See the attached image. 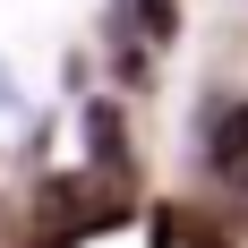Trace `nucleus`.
I'll list each match as a JSON object with an SVG mask.
<instances>
[{"label": "nucleus", "instance_id": "obj_2", "mask_svg": "<svg viewBox=\"0 0 248 248\" xmlns=\"http://www.w3.org/2000/svg\"><path fill=\"white\" fill-rule=\"evenodd\" d=\"M26 128H34V111H26L17 77H9V60H0V137H26Z\"/></svg>", "mask_w": 248, "mask_h": 248}, {"label": "nucleus", "instance_id": "obj_1", "mask_svg": "<svg viewBox=\"0 0 248 248\" xmlns=\"http://www.w3.org/2000/svg\"><path fill=\"white\" fill-rule=\"evenodd\" d=\"M214 163H223V171H240V163H248V103H240V111H223V128H214Z\"/></svg>", "mask_w": 248, "mask_h": 248}, {"label": "nucleus", "instance_id": "obj_3", "mask_svg": "<svg viewBox=\"0 0 248 248\" xmlns=\"http://www.w3.org/2000/svg\"><path fill=\"white\" fill-rule=\"evenodd\" d=\"M154 240H163V248H171V240H197V248H205L214 231H205L197 214H154Z\"/></svg>", "mask_w": 248, "mask_h": 248}]
</instances>
